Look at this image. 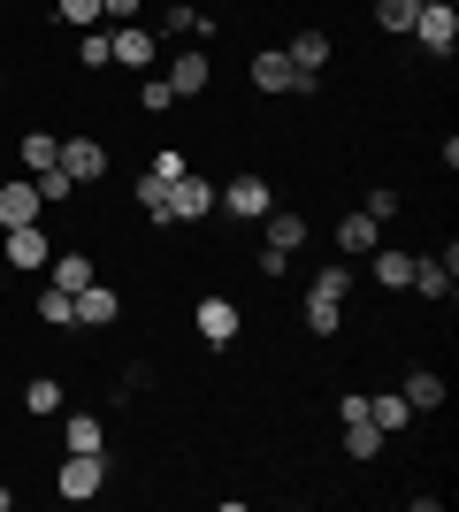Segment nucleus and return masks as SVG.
Listing matches in <instances>:
<instances>
[{"label": "nucleus", "mask_w": 459, "mask_h": 512, "mask_svg": "<svg viewBox=\"0 0 459 512\" xmlns=\"http://www.w3.org/2000/svg\"><path fill=\"white\" fill-rule=\"evenodd\" d=\"M138 107H146V115H169V107H176V92H169V77H161V69H153V77H138Z\"/></svg>", "instance_id": "7c9ffc66"}, {"label": "nucleus", "mask_w": 459, "mask_h": 512, "mask_svg": "<svg viewBox=\"0 0 459 512\" xmlns=\"http://www.w3.org/2000/svg\"><path fill=\"white\" fill-rule=\"evenodd\" d=\"M398 398H406L414 413H437L444 406V375H437V367H414V375L398 383Z\"/></svg>", "instance_id": "aec40b11"}, {"label": "nucleus", "mask_w": 459, "mask_h": 512, "mask_svg": "<svg viewBox=\"0 0 459 512\" xmlns=\"http://www.w3.org/2000/svg\"><path fill=\"white\" fill-rule=\"evenodd\" d=\"M414 39H421V54L452 62V46H459V8H452V0H429V8L414 16Z\"/></svg>", "instance_id": "f03ea898"}, {"label": "nucleus", "mask_w": 459, "mask_h": 512, "mask_svg": "<svg viewBox=\"0 0 459 512\" xmlns=\"http://www.w3.org/2000/svg\"><path fill=\"white\" fill-rule=\"evenodd\" d=\"M0 253H8L16 276H39L46 260H54V237H46L39 222H23V230H0Z\"/></svg>", "instance_id": "39448f33"}, {"label": "nucleus", "mask_w": 459, "mask_h": 512, "mask_svg": "<svg viewBox=\"0 0 459 512\" xmlns=\"http://www.w3.org/2000/svg\"><path fill=\"white\" fill-rule=\"evenodd\" d=\"M77 62H85V69H108V62H115L108 31H77Z\"/></svg>", "instance_id": "473e14b6"}, {"label": "nucleus", "mask_w": 459, "mask_h": 512, "mask_svg": "<svg viewBox=\"0 0 459 512\" xmlns=\"http://www.w3.org/2000/svg\"><path fill=\"white\" fill-rule=\"evenodd\" d=\"M192 321H199V337H207V344H238V306H230V299H199Z\"/></svg>", "instance_id": "a211bd4d"}, {"label": "nucleus", "mask_w": 459, "mask_h": 512, "mask_svg": "<svg viewBox=\"0 0 459 512\" xmlns=\"http://www.w3.org/2000/svg\"><path fill=\"white\" fill-rule=\"evenodd\" d=\"M0 92H8V69H0Z\"/></svg>", "instance_id": "a19ab883"}, {"label": "nucleus", "mask_w": 459, "mask_h": 512, "mask_svg": "<svg viewBox=\"0 0 459 512\" xmlns=\"http://www.w3.org/2000/svg\"><path fill=\"white\" fill-rule=\"evenodd\" d=\"M108 321H123V299H115L108 283L92 276L85 291H77V329H108Z\"/></svg>", "instance_id": "dca6fc26"}, {"label": "nucleus", "mask_w": 459, "mask_h": 512, "mask_svg": "<svg viewBox=\"0 0 459 512\" xmlns=\"http://www.w3.org/2000/svg\"><path fill=\"white\" fill-rule=\"evenodd\" d=\"M31 314H39V321H46V329H77V299H69L62 283H46L39 299H31Z\"/></svg>", "instance_id": "4be33fe9"}, {"label": "nucleus", "mask_w": 459, "mask_h": 512, "mask_svg": "<svg viewBox=\"0 0 459 512\" xmlns=\"http://www.w3.org/2000/svg\"><path fill=\"white\" fill-rule=\"evenodd\" d=\"M375 451H383V428H375V421H345V459H360V467H368Z\"/></svg>", "instance_id": "bb28decb"}, {"label": "nucleus", "mask_w": 459, "mask_h": 512, "mask_svg": "<svg viewBox=\"0 0 459 512\" xmlns=\"http://www.w3.org/2000/svg\"><path fill=\"white\" fill-rule=\"evenodd\" d=\"M215 207L238 214V222H261V214L276 207V184H268V176H230V184L215 192Z\"/></svg>", "instance_id": "7ed1b4c3"}, {"label": "nucleus", "mask_w": 459, "mask_h": 512, "mask_svg": "<svg viewBox=\"0 0 459 512\" xmlns=\"http://www.w3.org/2000/svg\"><path fill=\"white\" fill-rule=\"evenodd\" d=\"M261 245L291 260V253L306 245V214H291V207H268V214H261Z\"/></svg>", "instance_id": "4468645a"}, {"label": "nucleus", "mask_w": 459, "mask_h": 512, "mask_svg": "<svg viewBox=\"0 0 459 512\" xmlns=\"http://www.w3.org/2000/svg\"><path fill=\"white\" fill-rule=\"evenodd\" d=\"M452 276H459V245H444L437 260H414V283H406V291H421L429 306H444L452 299Z\"/></svg>", "instance_id": "1a4fd4ad"}, {"label": "nucleus", "mask_w": 459, "mask_h": 512, "mask_svg": "<svg viewBox=\"0 0 459 512\" xmlns=\"http://www.w3.org/2000/svg\"><path fill=\"white\" fill-rule=\"evenodd\" d=\"M184 169H192V161H184V153H176V146H161V153H153V161H146V176H161V184H176V176H184Z\"/></svg>", "instance_id": "f704fd0d"}, {"label": "nucleus", "mask_w": 459, "mask_h": 512, "mask_svg": "<svg viewBox=\"0 0 459 512\" xmlns=\"http://www.w3.org/2000/svg\"><path fill=\"white\" fill-rule=\"evenodd\" d=\"M54 169H62L69 184L85 192V184H100V176H108V146H100V138H85V130H77V138H62V161H54Z\"/></svg>", "instance_id": "20e7f679"}, {"label": "nucleus", "mask_w": 459, "mask_h": 512, "mask_svg": "<svg viewBox=\"0 0 459 512\" xmlns=\"http://www.w3.org/2000/svg\"><path fill=\"white\" fill-rule=\"evenodd\" d=\"M414 16H421V0H375V23H383V31H414Z\"/></svg>", "instance_id": "c85d7f7f"}, {"label": "nucleus", "mask_w": 459, "mask_h": 512, "mask_svg": "<svg viewBox=\"0 0 459 512\" xmlns=\"http://www.w3.org/2000/svg\"><path fill=\"white\" fill-rule=\"evenodd\" d=\"M368 276H375V291H406V283H414V253H406V245H375Z\"/></svg>", "instance_id": "2eb2a0df"}, {"label": "nucleus", "mask_w": 459, "mask_h": 512, "mask_svg": "<svg viewBox=\"0 0 459 512\" xmlns=\"http://www.w3.org/2000/svg\"><path fill=\"white\" fill-rule=\"evenodd\" d=\"M207 214H215V184H207L199 169H184L169 184V230H176V222H207Z\"/></svg>", "instance_id": "0eeeda50"}, {"label": "nucleus", "mask_w": 459, "mask_h": 512, "mask_svg": "<svg viewBox=\"0 0 459 512\" xmlns=\"http://www.w3.org/2000/svg\"><path fill=\"white\" fill-rule=\"evenodd\" d=\"M153 39H199V46H207V39H215V23L199 16L192 0H169V8H161V23H153Z\"/></svg>", "instance_id": "ddd939ff"}, {"label": "nucleus", "mask_w": 459, "mask_h": 512, "mask_svg": "<svg viewBox=\"0 0 459 512\" xmlns=\"http://www.w3.org/2000/svg\"><path fill=\"white\" fill-rule=\"evenodd\" d=\"M54 490L69 497V505H85V497L108 490V451H69L62 474H54Z\"/></svg>", "instance_id": "f257e3e1"}, {"label": "nucleus", "mask_w": 459, "mask_h": 512, "mask_svg": "<svg viewBox=\"0 0 459 512\" xmlns=\"http://www.w3.org/2000/svg\"><path fill=\"white\" fill-rule=\"evenodd\" d=\"M46 214V199H39V184H31V176H8V184H0V230H23V222H39Z\"/></svg>", "instance_id": "9b49d317"}, {"label": "nucleus", "mask_w": 459, "mask_h": 512, "mask_svg": "<svg viewBox=\"0 0 459 512\" xmlns=\"http://www.w3.org/2000/svg\"><path fill=\"white\" fill-rule=\"evenodd\" d=\"M245 77H253V92H299V69H291L284 46H261V54L245 62Z\"/></svg>", "instance_id": "9d476101"}, {"label": "nucleus", "mask_w": 459, "mask_h": 512, "mask_svg": "<svg viewBox=\"0 0 459 512\" xmlns=\"http://www.w3.org/2000/svg\"><path fill=\"white\" fill-rule=\"evenodd\" d=\"M100 16L108 23H138V0H100Z\"/></svg>", "instance_id": "58836bf2"}, {"label": "nucleus", "mask_w": 459, "mask_h": 512, "mask_svg": "<svg viewBox=\"0 0 459 512\" xmlns=\"http://www.w3.org/2000/svg\"><path fill=\"white\" fill-rule=\"evenodd\" d=\"M306 291H322V299H345V291H352V260H329V268L306 283Z\"/></svg>", "instance_id": "2f4dec72"}, {"label": "nucleus", "mask_w": 459, "mask_h": 512, "mask_svg": "<svg viewBox=\"0 0 459 512\" xmlns=\"http://www.w3.org/2000/svg\"><path fill=\"white\" fill-rule=\"evenodd\" d=\"M368 421L383 428V436H391V428H406V421H414V406H406L398 390H383V398H368Z\"/></svg>", "instance_id": "a878e982"}, {"label": "nucleus", "mask_w": 459, "mask_h": 512, "mask_svg": "<svg viewBox=\"0 0 459 512\" xmlns=\"http://www.w3.org/2000/svg\"><path fill=\"white\" fill-rule=\"evenodd\" d=\"M329 237H337V260H368L375 245H383V222H368V214L352 207V214H345V222H337Z\"/></svg>", "instance_id": "f8f14e48"}, {"label": "nucleus", "mask_w": 459, "mask_h": 512, "mask_svg": "<svg viewBox=\"0 0 459 512\" xmlns=\"http://www.w3.org/2000/svg\"><path fill=\"white\" fill-rule=\"evenodd\" d=\"M62 451H108V428L92 421V413H69L62 406Z\"/></svg>", "instance_id": "412c9836"}, {"label": "nucleus", "mask_w": 459, "mask_h": 512, "mask_svg": "<svg viewBox=\"0 0 459 512\" xmlns=\"http://www.w3.org/2000/svg\"><path fill=\"white\" fill-rule=\"evenodd\" d=\"M138 214L169 230V184H161V176H138Z\"/></svg>", "instance_id": "cd10ccee"}, {"label": "nucleus", "mask_w": 459, "mask_h": 512, "mask_svg": "<svg viewBox=\"0 0 459 512\" xmlns=\"http://www.w3.org/2000/svg\"><path fill=\"white\" fill-rule=\"evenodd\" d=\"M138 390H146V367L123 360V375H115V398H138Z\"/></svg>", "instance_id": "e433bc0d"}, {"label": "nucleus", "mask_w": 459, "mask_h": 512, "mask_svg": "<svg viewBox=\"0 0 459 512\" xmlns=\"http://www.w3.org/2000/svg\"><path fill=\"white\" fill-rule=\"evenodd\" d=\"M46 283H62L69 299H77V291L92 283V253H85V245H69V253H54V260H46Z\"/></svg>", "instance_id": "6ab92c4d"}, {"label": "nucleus", "mask_w": 459, "mask_h": 512, "mask_svg": "<svg viewBox=\"0 0 459 512\" xmlns=\"http://www.w3.org/2000/svg\"><path fill=\"white\" fill-rule=\"evenodd\" d=\"M337 321H345V299H322V291H306V329H314V337H337Z\"/></svg>", "instance_id": "393cba45"}, {"label": "nucleus", "mask_w": 459, "mask_h": 512, "mask_svg": "<svg viewBox=\"0 0 459 512\" xmlns=\"http://www.w3.org/2000/svg\"><path fill=\"white\" fill-rule=\"evenodd\" d=\"M54 16H62L69 31H100V23H108V16H100V0H54Z\"/></svg>", "instance_id": "c756f323"}, {"label": "nucleus", "mask_w": 459, "mask_h": 512, "mask_svg": "<svg viewBox=\"0 0 459 512\" xmlns=\"http://www.w3.org/2000/svg\"><path fill=\"white\" fill-rule=\"evenodd\" d=\"M31 184H39V199H77V184H69L62 169H46V176H31Z\"/></svg>", "instance_id": "c9c22d12"}, {"label": "nucleus", "mask_w": 459, "mask_h": 512, "mask_svg": "<svg viewBox=\"0 0 459 512\" xmlns=\"http://www.w3.org/2000/svg\"><path fill=\"white\" fill-rule=\"evenodd\" d=\"M62 406H69L62 375H31V383H23V413H31V421H62Z\"/></svg>", "instance_id": "f3484780"}, {"label": "nucleus", "mask_w": 459, "mask_h": 512, "mask_svg": "<svg viewBox=\"0 0 459 512\" xmlns=\"http://www.w3.org/2000/svg\"><path fill=\"white\" fill-rule=\"evenodd\" d=\"M360 214H368V222H391V214H398V184H368Z\"/></svg>", "instance_id": "72a5a7b5"}, {"label": "nucleus", "mask_w": 459, "mask_h": 512, "mask_svg": "<svg viewBox=\"0 0 459 512\" xmlns=\"http://www.w3.org/2000/svg\"><path fill=\"white\" fill-rule=\"evenodd\" d=\"M0 512H16V490H8V482H0Z\"/></svg>", "instance_id": "ea45409f"}, {"label": "nucleus", "mask_w": 459, "mask_h": 512, "mask_svg": "<svg viewBox=\"0 0 459 512\" xmlns=\"http://www.w3.org/2000/svg\"><path fill=\"white\" fill-rule=\"evenodd\" d=\"M161 77H169L176 100H199V92L215 85V62H207V46H192V54H169V69H161Z\"/></svg>", "instance_id": "6e6552de"}, {"label": "nucleus", "mask_w": 459, "mask_h": 512, "mask_svg": "<svg viewBox=\"0 0 459 512\" xmlns=\"http://www.w3.org/2000/svg\"><path fill=\"white\" fill-rule=\"evenodd\" d=\"M54 161H62V138H54V130H23V169L46 176Z\"/></svg>", "instance_id": "b1692460"}, {"label": "nucleus", "mask_w": 459, "mask_h": 512, "mask_svg": "<svg viewBox=\"0 0 459 512\" xmlns=\"http://www.w3.org/2000/svg\"><path fill=\"white\" fill-rule=\"evenodd\" d=\"M421 8H429V0H421Z\"/></svg>", "instance_id": "79ce46f5"}, {"label": "nucleus", "mask_w": 459, "mask_h": 512, "mask_svg": "<svg viewBox=\"0 0 459 512\" xmlns=\"http://www.w3.org/2000/svg\"><path fill=\"white\" fill-rule=\"evenodd\" d=\"M337 421H368V390H345V398H337Z\"/></svg>", "instance_id": "4c0bfd02"}, {"label": "nucleus", "mask_w": 459, "mask_h": 512, "mask_svg": "<svg viewBox=\"0 0 459 512\" xmlns=\"http://www.w3.org/2000/svg\"><path fill=\"white\" fill-rule=\"evenodd\" d=\"M284 54H291V69H299V77H322V69H329V39H322V31H299Z\"/></svg>", "instance_id": "5701e85b"}, {"label": "nucleus", "mask_w": 459, "mask_h": 512, "mask_svg": "<svg viewBox=\"0 0 459 512\" xmlns=\"http://www.w3.org/2000/svg\"><path fill=\"white\" fill-rule=\"evenodd\" d=\"M108 46H115V62H123V69H138V77H153V69H161V39H153L146 23H115V31H108Z\"/></svg>", "instance_id": "423d86ee"}]
</instances>
